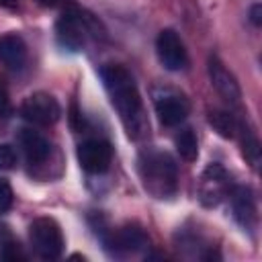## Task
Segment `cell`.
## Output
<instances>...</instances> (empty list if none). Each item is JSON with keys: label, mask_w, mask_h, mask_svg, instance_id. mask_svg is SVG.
<instances>
[{"label": "cell", "mask_w": 262, "mask_h": 262, "mask_svg": "<svg viewBox=\"0 0 262 262\" xmlns=\"http://www.w3.org/2000/svg\"><path fill=\"white\" fill-rule=\"evenodd\" d=\"M102 86L111 98V104L119 113V119L131 139H143L149 133V123L145 117L143 100L139 88L127 68L119 63H106L100 68Z\"/></svg>", "instance_id": "obj_1"}, {"label": "cell", "mask_w": 262, "mask_h": 262, "mask_svg": "<svg viewBox=\"0 0 262 262\" xmlns=\"http://www.w3.org/2000/svg\"><path fill=\"white\" fill-rule=\"evenodd\" d=\"M139 178L143 188L156 199H170L178 188V166L174 158L156 147H147L137 158Z\"/></svg>", "instance_id": "obj_2"}, {"label": "cell", "mask_w": 262, "mask_h": 262, "mask_svg": "<svg viewBox=\"0 0 262 262\" xmlns=\"http://www.w3.org/2000/svg\"><path fill=\"white\" fill-rule=\"evenodd\" d=\"M98 29L100 25L92 14L80 8H68L61 12V16L55 23V39L61 49L78 53L86 47L88 39L100 35Z\"/></svg>", "instance_id": "obj_3"}, {"label": "cell", "mask_w": 262, "mask_h": 262, "mask_svg": "<svg viewBox=\"0 0 262 262\" xmlns=\"http://www.w3.org/2000/svg\"><path fill=\"white\" fill-rule=\"evenodd\" d=\"M29 239L33 252L41 260H57L63 254V233L59 223L51 217H37L29 225Z\"/></svg>", "instance_id": "obj_4"}, {"label": "cell", "mask_w": 262, "mask_h": 262, "mask_svg": "<svg viewBox=\"0 0 262 262\" xmlns=\"http://www.w3.org/2000/svg\"><path fill=\"white\" fill-rule=\"evenodd\" d=\"M100 239L111 256H133L149 246L145 231L135 223H125L117 229H100Z\"/></svg>", "instance_id": "obj_5"}, {"label": "cell", "mask_w": 262, "mask_h": 262, "mask_svg": "<svg viewBox=\"0 0 262 262\" xmlns=\"http://www.w3.org/2000/svg\"><path fill=\"white\" fill-rule=\"evenodd\" d=\"M154 106H156L158 121L164 127H178L190 113L188 98L174 88L156 90L154 92Z\"/></svg>", "instance_id": "obj_6"}, {"label": "cell", "mask_w": 262, "mask_h": 262, "mask_svg": "<svg viewBox=\"0 0 262 262\" xmlns=\"http://www.w3.org/2000/svg\"><path fill=\"white\" fill-rule=\"evenodd\" d=\"M20 115L23 119H27L33 125L39 127H49L53 123L59 121L61 117V106L59 102L47 94V92H35L31 96H27L20 104Z\"/></svg>", "instance_id": "obj_7"}, {"label": "cell", "mask_w": 262, "mask_h": 262, "mask_svg": "<svg viewBox=\"0 0 262 262\" xmlns=\"http://www.w3.org/2000/svg\"><path fill=\"white\" fill-rule=\"evenodd\" d=\"M156 53L160 63L168 72H180L188 66V53L180 39V35L174 29H162L156 39Z\"/></svg>", "instance_id": "obj_8"}, {"label": "cell", "mask_w": 262, "mask_h": 262, "mask_svg": "<svg viewBox=\"0 0 262 262\" xmlns=\"http://www.w3.org/2000/svg\"><path fill=\"white\" fill-rule=\"evenodd\" d=\"M229 176L225 168L219 162H213L205 168L201 176V186H199V199L205 207H217L229 192Z\"/></svg>", "instance_id": "obj_9"}, {"label": "cell", "mask_w": 262, "mask_h": 262, "mask_svg": "<svg viewBox=\"0 0 262 262\" xmlns=\"http://www.w3.org/2000/svg\"><path fill=\"white\" fill-rule=\"evenodd\" d=\"M78 162L88 174H102L113 162V147L108 141L92 137L78 145Z\"/></svg>", "instance_id": "obj_10"}, {"label": "cell", "mask_w": 262, "mask_h": 262, "mask_svg": "<svg viewBox=\"0 0 262 262\" xmlns=\"http://www.w3.org/2000/svg\"><path fill=\"white\" fill-rule=\"evenodd\" d=\"M227 199L231 203L235 221L244 229H254L258 223V213H256V199L252 190L246 186H231L227 192Z\"/></svg>", "instance_id": "obj_11"}, {"label": "cell", "mask_w": 262, "mask_h": 262, "mask_svg": "<svg viewBox=\"0 0 262 262\" xmlns=\"http://www.w3.org/2000/svg\"><path fill=\"white\" fill-rule=\"evenodd\" d=\"M209 76H211V84L215 86L217 94L227 104H239V100H242L239 84H237L235 76L219 61V57H211L209 59Z\"/></svg>", "instance_id": "obj_12"}, {"label": "cell", "mask_w": 262, "mask_h": 262, "mask_svg": "<svg viewBox=\"0 0 262 262\" xmlns=\"http://www.w3.org/2000/svg\"><path fill=\"white\" fill-rule=\"evenodd\" d=\"M18 143H20V147H23L29 164H33V166L43 164L49 158V154H51L49 139L45 135H41L39 131H35V129H20Z\"/></svg>", "instance_id": "obj_13"}, {"label": "cell", "mask_w": 262, "mask_h": 262, "mask_svg": "<svg viewBox=\"0 0 262 262\" xmlns=\"http://www.w3.org/2000/svg\"><path fill=\"white\" fill-rule=\"evenodd\" d=\"M27 45L23 41L20 35L16 33H8L0 37V61L8 68V70H23L27 63Z\"/></svg>", "instance_id": "obj_14"}, {"label": "cell", "mask_w": 262, "mask_h": 262, "mask_svg": "<svg viewBox=\"0 0 262 262\" xmlns=\"http://www.w3.org/2000/svg\"><path fill=\"white\" fill-rule=\"evenodd\" d=\"M209 123L215 127V131L221 137H235L242 129V123L227 111H211L209 113Z\"/></svg>", "instance_id": "obj_15"}, {"label": "cell", "mask_w": 262, "mask_h": 262, "mask_svg": "<svg viewBox=\"0 0 262 262\" xmlns=\"http://www.w3.org/2000/svg\"><path fill=\"white\" fill-rule=\"evenodd\" d=\"M174 145H176V151L180 154L182 160L186 162H194L196 156H199V141H196V135L190 127H184L176 133L174 137Z\"/></svg>", "instance_id": "obj_16"}, {"label": "cell", "mask_w": 262, "mask_h": 262, "mask_svg": "<svg viewBox=\"0 0 262 262\" xmlns=\"http://www.w3.org/2000/svg\"><path fill=\"white\" fill-rule=\"evenodd\" d=\"M27 254L20 250L18 242L10 235L8 227L0 225V260H25Z\"/></svg>", "instance_id": "obj_17"}, {"label": "cell", "mask_w": 262, "mask_h": 262, "mask_svg": "<svg viewBox=\"0 0 262 262\" xmlns=\"http://www.w3.org/2000/svg\"><path fill=\"white\" fill-rule=\"evenodd\" d=\"M239 133H242V151H244V158L252 164V168H258V164H260V143H258L256 135L252 131L244 129V125H242Z\"/></svg>", "instance_id": "obj_18"}, {"label": "cell", "mask_w": 262, "mask_h": 262, "mask_svg": "<svg viewBox=\"0 0 262 262\" xmlns=\"http://www.w3.org/2000/svg\"><path fill=\"white\" fill-rule=\"evenodd\" d=\"M16 151L10 143H0V170H12L16 166Z\"/></svg>", "instance_id": "obj_19"}, {"label": "cell", "mask_w": 262, "mask_h": 262, "mask_svg": "<svg viewBox=\"0 0 262 262\" xmlns=\"http://www.w3.org/2000/svg\"><path fill=\"white\" fill-rule=\"evenodd\" d=\"M14 203V192H12V186L8 184V180L0 178V215L6 213Z\"/></svg>", "instance_id": "obj_20"}, {"label": "cell", "mask_w": 262, "mask_h": 262, "mask_svg": "<svg viewBox=\"0 0 262 262\" xmlns=\"http://www.w3.org/2000/svg\"><path fill=\"white\" fill-rule=\"evenodd\" d=\"M12 115V102L8 98V88L6 84L0 80V117L2 119H8Z\"/></svg>", "instance_id": "obj_21"}, {"label": "cell", "mask_w": 262, "mask_h": 262, "mask_svg": "<svg viewBox=\"0 0 262 262\" xmlns=\"http://www.w3.org/2000/svg\"><path fill=\"white\" fill-rule=\"evenodd\" d=\"M250 20H252L254 27H260L262 25V4L260 2L252 4V8H250Z\"/></svg>", "instance_id": "obj_22"}, {"label": "cell", "mask_w": 262, "mask_h": 262, "mask_svg": "<svg viewBox=\"0 0 262 262\" xmlns=\"http://www.w3.org/2000/svg\"><path fill=\"white\" fill-rule=\"evenodd\" d=\"M37 2H41L43 6H57V4H61L66 0H37Z\"/></svg>", "instance_id": "obj_23"}, {"label": "cell", "mask_w": 262, "mask_h": 262, "mask_svg": "<svg viewBox=\"0 0 262 262\" xmlns=\"http://www.w3.org/2000/svg\"><path fill=\"white\" fill-rule=\"evenodd\" d=\"M0 6H6V8H14V6H16V0H0Z\"/></svg>", "instance_id": "obj_24"}]
</instances>
